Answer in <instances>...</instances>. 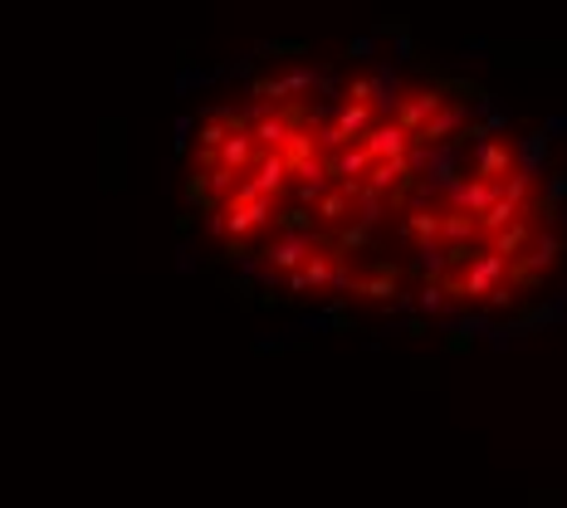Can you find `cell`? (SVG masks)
Here are the masks:
<instances>
[{"label":"cell","instance_id":"cell-1","mask_svg":"<svg viewBox=\"0 0 567 508\" xmlns=\"http://www.w3.org/2000/svg\"><path fill=\"white\" fill-rule=\"evenodd\" d=\"M445 103H450V99H445L440 89H406L402 99H396V108H392V118H386V123H396L406 137H416L440 108H445Z\"/></svg>","mask_w":567,"mask_h":508},{"label":"cell","instance_id":"cell-2","mask_svg":"<svg viewBox=\"0 0 567 508\" xmlns=\"http://www.w3.org/2000/svg\"><path fill=\"white\" fill-rule=\"evenodd\" d=\"M509 284V259H499V254H479L475 264H470L465 274H460V289H465V299H479V303H489L495 293Z\"/></svg>","mask_w":567,"mask_h":508},{"label":"cell","instance_id":"cell-3","mask_svg":"<svg viewBox=\"0 0 567 508\" xmlns=\"http://www.w3.org/2000/svg\"><path fill=\"white\" fill-rule=\"evenodd\" d=\"M362 147H367L372 162H402V157H412V137H406L396 123H372L362 132Z\"/></svg>","mask_w":567,"mask_h":508},{"label":"cell","instance_id":"cell-4","mask_svg":"<svg viewBox=\"0 0 567 508\" xmlns=\"http://www.w3.org/2000/svg\"><path fill=\"white\" fill-rule=\"evenodd\" d=\"M367 166H372V157H367V147H343V152H323V182H338V186H352L367 176Z\"/></svg>","mask_w":567,"mask_h":508},{"label":"cell","instance_id":"cell-5","mask_svg":"<svg viewBox=\"0 0 567 508\" xmlns=\"http://www.w3.org/2000/svg\"><path fill=\"white\" fill-rule=\"evenodd\" d=\"M519 172V147L513 142H504V137H495V142H485L479 147V162H475V176L479 182H504V176H513Z\"/></svg>","mask_w":567,"mask_h":508},{"label":"cell","instance_id":"cell-6","mask_svg":"<svg viewBox=\"0 0 567 508\" xmlns=\"http://www.w3.org/2000/svg\"><path fill=\"white\" fill-rule=\"evenodd\" d=\"M499 200V186L495 182H479V176H465L460 186H450V210H465V216H485L489 206Z\"/></svg>","mask_w":567,"mask_h":508},{"label":"cell","instance_id":"cell-7","mask_svg":"<svg viewBox=\"0 0 567 508\" xmlns=\"http://www.w3.org/2000/svg\"><path fill=\"white\" fill-rule=\"evenodd\" d=\"M348 289L357 293V299H367V303H396L402 299V289H396V269L392 264H377L372 274H352V284Z\"/></svg>","mask_w":567,"mask_h":508},{"label":"cell","instance_id":"cell-8","mask_svg":"<svg viewBox=\"0 0 567 508\" xmlns=\"http://www.w3.org/2000/svg\"><path fill=\"white\" fill-rule=\"evenodd\" d=\"M245 182L255 186L265 200H279V196H284V186H289V172H284V157H279V152H259Z\"/></svg>","mask_w":567,"mask_h":508},{"label":"cell","instance_id":"cell-9","mask_svg":"<svg viewBox=\"0 0 567 508\" xmlns=\"http://www.w3.org/2000/svg\"><path fill=\"white\" fill-rule=\"evenodd\" d=\"M352 206H357V200L348 196V190H343V186H328V190L319 196V206H313V220H319L323 230H343V226L352 220Z\"/></svg>","mask_w":567,"mask_h":508},{"label":"cell","instance_id":"cell-10","mask_svg":"<svg viewBox=\"0 0 567 508\" xmlns=\"http://www.w3.org/2000/svg\"><path fill=\"white\" fill-rule=\"evenodd\" d=\"M309 250H313L309 235H284L279 245L265 250V259H269V269H279V274H299L303 259H309Z\"/></svg>","mask_w":567,"mask_h":508},{"label":"cell","instance_id":"cell-11","mask_svg":"<svg viewBox=\"0 0 567 508\" xmlns=\"http://www.w3.org/2000/svg\"><path fill=\"white\" fill-rule=\"evenodd\" d=\"M460 118H465V103H460V99H455V103H445V108H440L436 118H430V123L421 127V132L412 137V147H440V142H445V137L460 127Z\"/></svg>","mask_w":567,"mask_h":508},{"label":"cell","instance_id":"cell-12","mask_svg":"<svg viewBox=\"0 0 567 508\" xmlns=\"http://www.w3.org/2000/svg\"><path fill=\"white\" fill-rule=\"evenodd\" d=\"M533 245V216L513 220L509 230H499V235H489V254H499V259H519L523 250Z\"/></svg>","mask_w":567,"mask_h":508},{"label":"cell","instance_id":"cell-13","mask_svg":"<svg viewBox=\"0 0 567 508\" xmlns=\"http://www.w3.org/2000/svg\"><path fill=\"white\" fill-rule=\"evenodd\" d=\"M402 235L416 240V245H426V250H440V210L436 206L412 210V216L402 220Z\"/></svg>","mask_w":567,"mask_h":508},{"label":"cell","instance_id":"cell-14","mask_svg":"<svg viewBox=\"0 0 567 508\" xmlns=\"http://www.w3.org/2000/svg\"><path fill=\"white\" fill-rule=\"evenodd\" d=\"M269 226H279L284 235H309V230H313V210L309 206H284V210H275Z\"/></svg>","mask_w":567,"mask_h":508},{"label":"cell","instance_id":"cell-15","mask_svg":"<svg viewBox=\"0 0 567 508\" xmlns=\"http://www.w3.org/2000/svg\"><path fill=\"white\" fill-rule=\"evenodd\" d=\"M377 89H382V83H377V73H357V79L348 83V93H343V103H362V108H372Z\"/></svg>","mask_w":567,"mask_h":508}]
</instances>
